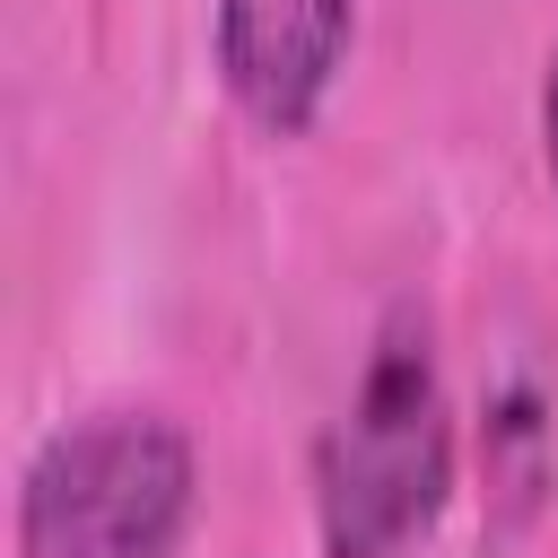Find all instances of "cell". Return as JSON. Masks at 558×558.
Masks as SVG:
<instances>
[{
    "mask_svg": "<svg viewBox=\"0 0 558 558\" xmlns=\"http://www.w3.org/2000/svg\"><path fill=\"white\" fill-rule=\"evenodd\" d=\"M453 497V401L436 331L418 305H392L340 418L314 445V532L323 558H410Z\"/></svg>",
    "mask_w": 558,
    "mask_h": 558,
    "instance_id": "6da1fadb",
    "label": "cell"
},
{
    "mask_svg": "<svg viewBox=\"0 0 558 558\" xmlns=\"http://www.w3.org/2000/svg\"><path fill=\"white\" fill-rule=\"evenodd\" d=\"M192 436L166 410H87L17 480V558H174L192 523Z\"/></svg>",
    "mask_w": 558,
    "mask_h": 558,
    "instance_id": "7a4b0ae2",
    "label": "cell"
},
{
    "mask_svg": "<svg viewBox=\"0 0 558 558\" xmlns=\"http://www.w3.org/2000/svg\"><path fill=\"white\" fill-rule=\"evenodd\" d=\"M218 26V78L235 96V113L270 140L314 131L349 35H357V0H209Z\"/></svg>",
    "mask_w": 558,
    "mask_h": 558,
    "instance_id": "3957f363",
    "label": "cell"
},
{
    "mask_svg": "<svg viewBox=\"0 0 558 558\" xmlns=\"http://www.w3.org/2000/svg\"><path fill=\"white\" fill-rule=\"evenodd\" d=\"M541 166H549V192H558V52L541 70Z\"/></svg>",
    "mask_w": 558,
    "mask_h": 558,
    "instance_id": "277c9868",
    "label": "cell"
}]
</instances>
